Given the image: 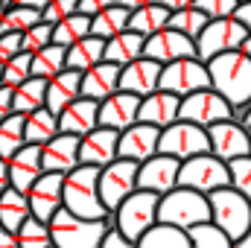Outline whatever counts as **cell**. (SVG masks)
I'll return each instance as SVG.
<instances>
[{
	"label": "cell",
	"mask_w": 251,
	"mask_h": 248,
	"mask_svg": "<svg viewBox=\"0 0 251 248\" xmlns=\"http://www.w3.org/2000/svg\"><path fill=\"white\" fill-rule=\"evenodd\" d=\"M207 70H210V88L219 91L231 105L251 102V59L243 50L210 59Z\"/></svg>",
	"instance_id": "obj_1"
},
{
	"label": "cell",
	"mask_w": 251,
	"mask_h": 248,
	"mask_svg": "<svg viewBox=\"0 0 251 248\" xmlns=\"http://www.w3.org/2000/svg\"><path fill=\"white\" fill-rule=\"evenodd\" d=\"M158 222L181 228V231H193L196 225L210 222V198L204 193H199V190L176 187V190H170V193L161 196Z\"/></svg>",
	"instance_id": "obj_2"
},
{
	"label": "cell",
	"mask_w": 251,
	"mask_h": 248,
	"mask_svg": "<svg viewBox=\"0 0 251 248\" xmlns=\"http://www.w3.org/2000/svg\"><path fill=\"white\" fill-rule=\"evenodd\" d=\"M64 207L82 219H102L108 210L100 196V170L79 164L64 175Z\"/></svg>",
	"instance_id": "obj_3"
},
{
	"label": "cell",
	"mask_w": 251,
	"mask_h": 248,
	"mask_svg": "<svg viewBox=\"0 0 251 248\" xmlns=\"http://www.w3.org/2000/svg\"><path fill=\"white\" fill-rule=\"evenodd\" d=\"M207 198H210V222L231 240H240L251 231V201L243 193H237L234 187H222L213 190Z\"/></svg>",
	"instance_id": "obj_4"
},
{
	"label": "cell",
	"mask_w": 251,
	"mask_h": 248,
	"mask_svg": "<svg viewBox=\"0 0 251 248\" xmlns=\"http://www.w3.org/2000/svg\"><path fill=\"white\" fill-rule=\"evenodd\" d=\"M105 231L108 228L102 219H82L67 207H62L50 222L53 248H100Z\"/></svg>",
	"instance_id": "obj_5"
},
{
	"label": "cell",
	"mask_w": 251,
	"mask_h": 248,
	"mask_svg": "<svg viewBox=\"0 0 251 248\" xmlns=\"http://www.w3.org/2000/svg\"><path fill=\"white\" fill-rule=\"evenodd\" d=\"M158 204H161L158 193L134 190L123 204L117 207V231L137 243L146 231H152L158 225Z\"/></svg>",
	"instance_id": "obj_6"
},
{
	"label": "cell",
	"mask_w": 251,
	"mask_h": 248,
	"mask_svg": "<svg viewBox=\"0 0 251 248\" xmlns=\"http://www.w3.org/2000/svg\"><path fill=\"white\" fill-rule=\"evenodd\" d=\"M178 187H190V190H199V193L210 196L213 190L231 187V167L222 158H216L213 152L196 155L190 161H181Z\"/></svg>",
	"instance_id": "obj_7"
},
{
	"label": "cell",
	"mask_w": 251,
	"mask_h": 248,
	"mask_svg": "<svg viewBox=\"0 0 251 248\" xmlns=\"http://www.w3.org/2000/svg\"><path fill=\"white\" fill-rule=\"evenodd\" d=\"M249 38V29L237 21V18H219L210 21L201 35L196 38V56L207 64L210 59L222 56V53H234L243 47V41Z\"/></svg>",
	"instance_id": "obj_8"
},
{
	"label": "cell",
	"mask_w": 251,
	"mask_h": 248,
	"mask_svg": "<svg viewBox=\"0 0 251 248\" xmlns=\"http://www.w3.org/2000/svg\"><path fill=\"white\" fill-rule=\"evenodd\" d=\"M158 152L173 155L178 161H190L196 155H204V152H210L207 128H201V125H196V123H187V120H176L173 125L161 128Z\"/></svg>",
	"instance_id": "obj_9"
},
{
	"label": "cell",
	"mask_w": 251,
	"mask_h": 248,
	"mask_svg": "<svg viewBox=\"0 0 251 248\" xmlns=\"http://www.w3.org/2000/svg\"><path fill=\"white\" fill-rule=\"evenodd\" d=\"M234 114V105L213 88H204V91H196L181 99V111H178V120H187L196 123L201 128H210V125L222 123V120H231Z\"/></svg>",
	"instance_id": "obj_10"
},
{
	"label": "cell",
	"mask_w": 251,
	"mask_h": 248,
	"mask_svg": "<svg viewBox=\"0 0 251 248\" xmlns=\"http://www.w3.org/2000/svg\"><path fill=\"white\" fill-rule=\"evenodd\" d=\"M204 88H210V70L201 59H181V62L164 64V70H161L158 91H167V94H176L184 99V97L204 91Z\"/></svg>",
	"instance_id": "obj_11"
},
{
	"label": "cell",
	"mask_w": 251,
	"mask_h": 248,
	"mask_svg": "<svg viewBox=\"0 0 251 248\" xmlns=\"http://www.w3.org/2000/svg\"><path fill=\"white\" fill-rule=\"evenodd\" d=\"M137 170H140V164L126 161V158H117L114 164L100 170V196H102L105 210H117L137 190Z\"/></svg>",
	"instance_id": "obj_12"
},
{
	"label": "cell",
	"mask_w": 251,
	"mask_h": 248,
	"mask_svg": "<svg viewBox=\"0 0 251 248\" xmlns=\"http://www.w3.org/2000/svg\"><path fill=\"white\" fill-rule=\"evenodd\" d=\"M143 56L158 64H173V62H181V59H199L196 56V41L187 38L184 32L173 29V26L149 35L146 47H143Z\"/></svg>",
	"instance_id": "obj_13"
},
{
	"label": "cell",
	"mask_w": 251,
	"mask_h": 248,
	"mask_svg": "<svg viewBox=\"0 0 251 248\" xmlns=\"http://www.w3.org/2000/svg\"><path fill=\"white\" fill-rule=\"evenodd\" d=\"M29 210L41 222H53V216L64 207V175L62 173H44L29 187Z\"/></svg>",
	"instance_id": "obj_14"
},
{
	"label": "cell",
	"mask_w": 251,
	"mask_h": 248,
	"mask_svg": "<svg viewBox=\"0 0 251 248\" xmlns=\"http://www.w3.org/2000/svg\"><path fill=\"white\" fill-rule=\"evenodd\" d=\"M207 137H210V152L216 158H222L225 164L251 155V131H246L243 125L234 123V120H222V123L210 125Z\"/></svg>",
	"instance_id": "obj_15"
},
{
	"label": "cell",
	"mask_w": 251,
	"mask_h": 248,
	"mask_svg": "<svg viewBox=\"0 0 251 248\" xmlns=\"http://www.w3.org/2000/svg\"><path fill=\"white\" fill-rule=\"evenodd\" d=\"M120 158V131L114 128H105V125H97L94 131H88L82 140H79V164H88V167H108Z\"/></svg>",
	"instance_id": "obj_16"
},
{
	"label": "cell",
	"mask_w": 251,
	"mask_h": 248,
	"mask_svg": "<svg viewBox=\"0 0 251 248\" xmlns=\"http://www.w3.org/2000/svg\"><path fill=\"white\" fill-rule=\"evenodd\" d=\"M178 173H181V161L173 155L158 152L155 158L143 161L137 170V190H149V193H170L178 187Z\"/></svg>",
	"instance_id": "obj_17"
},
{
	"label": "cell",
	"mask_w": 251,
	"mask_h": 248,
	"mask_svg": "<svg viewBox=\"0 0 251 248\" xmlns=\"http://www.w3.org/2000/svg\"><path fill=\"white\" fill-rule=\"evenodd\" d=\"M158 143H161V128L149 123H134L120 131V158L143 164L158 155Z\"/></svg>",
	"instance_id": "obj_18"
},
{
	"label": "cell",
	"mask_w": 251,
	"mask_h": 248,
	"mask_svg": "<svg viewBox=\"0 0 251 248\" xmlns=\"http://www.w3.org/2000/svg\"><path fill=\"white\" fill-rule=\"evenodd\" d=\"M140 99H143V97L128 94V91H117V94H111L108 99L100 102V125L114 128V131H126L128 125L137 123Z\"/></svg>",
	"instance_id": "obj_19"
},
{
	"label": "cell",
	"mask_w": 251,
	"mask_h": 248,
	"mask_svg": "<svg viewBox=\"0 0 251 248\" xmlns=\"http://www.w3.org/2000/svg\"><path fill=\"white\" fill-rule=\"evenodd\" d=\"M79 140L76 134H64L59 131L53 140H47L41 146V167L44 173H62L67 175L70 170L79 167Z\"/></svg>",
	"instance_id": "obj_20"
},
{
	"label": "cell",
	"mask_w": 251,
	"mask_h": 248,
	"mask_svg": "<svg viewBox=\"0 0 251 248\" xmlns=\"http://www.w3.org/2000/svg\"><path fill=\"white\" fill-rule=\"evenodd\" d=\"M161 70H164V64L140 56L137 62H131L123 67V73H120V91L137 94V97L155 94L161 88Z\"/></svg>",
	"instance_id": "obj_21"
},
{
	"label": "cell",
	"mask_w": 251,
	"mask_h": 248,
	"mask_svg": "<svg viewBox=\"0 0 251 248\" xmlns=\"http://www.w3.org/2000/svg\"><path fill=\"white\" fill-rule=\"evenodd\" d=\"M41 175H44V167H41V146L26 143L24 149H18V152L9 158V184L15 187V190L29 193V187L35 184Z\"/></svg>",
	"instance_id": "obj_22"
},
{
	"label": "cell",
	"mask_w": 251,
	"mask_h": 248,
	"mask_svg": "<svg viewBox=\"0 0 251 248\" xmlns=\"http://www.w3.org/2000/svg\"><path fill=\"white\" fill-rule=\"evenodd\" d=\"M178 111H181V97L176 94H167V91H155L149 97L140 99V114H137V123H149L155 128H167L178 120Z\"/></svg>",
	"instance_id": "obj_23"
},
{
	"label": "cell",
	"mask_w": 251,
	"mask_h": 248,
	"mask_svg": "<svg viewBox=\"0 0 251 248\" xmlns=\"http://www.w3.org/2000/svg\"><path fill=\"white\" fill-rule=\"evenodd\" d=\"M120 73H123V67H120V64H114V62L94 64L91 70H85V73H82V97L97 99V102L108 99L111 94H117V91H120Z\"/></svg>",
	"instance_id": "obj_24"
},
{
	"label": "cell",
	"mask_w": 251,
	"mask_h": 248,
	"mask_svg": "<svg viewBox=\"0 0 251 248\" xmlns=\"http://www.w3.org/2000/svg\"><path fill=\"white\" fill-rule=\"evenodd\" d=\"M97 125H100V102L97 99H88V97L73 99L62 114H59V131H64V134L85 137Z\"/></svg>",
	"instance_id": "obj_25"
},
{
	"label": "cell",
	"mask_w": 251,
	"mask_h": 248,
	"mask_svg": "<svg viewBox=\"0 0 251 248\" xmlns=\"http://www.w3.org/2000/svg\"><path fill=\"white\" fill-rule=\"evenodd\" d=\"M82 97V73L79 70H62L47 82V108L53 114H62L64 108Z\"/></svg>",
	"instance_id": "obj_26"
},
{
	"label": "cell",
	"mask_w": 251,
	"mask_h": 248,
	"mask_svg": "<svg viewBox=\"0 0 251 248\" xmlns=\"http://www.w3.org/2000/svg\"><path fill=\"white\" fill-rule=\"evenodd\" d=\"M29 216H32V210H29V196L21 193V190H15V187H9V190L0 196V228L18 234L21 225H24Z\"/></svg>",
	"instance_id": "obj_27"
},
{
	"label": "cell",
	"mask_w": 251,
	"mask_h": 248,
	"mask_svg": "<svg viewBox=\"0 0 251 248\" xmlns=\"http://www.w3.org/2000/svg\"><path fill=\"white\" fill-rule=\"evenodd\" d=\"M143 47H146V38L140 32L126 29V32H120V35H114V38L105 41V62H114V64H120V67H126V64L137 62L143 56Z\"/></svg>",
	"instance_id": "obj_28"
},
{
	"label": "cell",
	"mask_w": 251,
	"mask_h": 248,
	"mask_svg": "<svg viewBox=\"0 0 251 248\" xmlns=\"http://www.w3.org/2000/svg\"><path fill=\"white\" fill-rule=\"evenodd\" d=\"M105 62V38L88 35L82 41H76L73 47H67V70H91L94 64Z\"/></svg>",
	"instance_id": "obj_29"
},
{
	"label": "cell",
	"mask_w": 251,
	"mask_h": 248,
	"mask_svg": "<svg viewBox=\"0 0 251 248\" xmlns=\"http://www.w3.org/2000/svg\"><path fill=\"white\" fill-rule=\"evenodd\" d=\"M170 15L173 12L164 9L161 3H146V6H140V9H134L128 15V29L140 32L143 38H149V35H155V32L170 26Z\"/></svg>",
	"instance_id": "obj_30"
},
{
	"label": "cell",
	"mask_w": 251,
	"mask_h": 248,
	"mask_svg": "<svg viewBox=\"0 0 251 248\" xmlns=\"http://www.w3.org/2000/svg\"><path fill=\"white\" fill-rule=\"evenodd\" d=\"M44 105H47V79L29 76L24 85L15 88V99H12L15 114H32V111H38Z\"/></svg>",
	"instance_id": "obj_31"
},
{
	"label": "cell",
	"mask_w": 251,
	"mask_h": 248,
	"mask_svg": "<svg viewBox=\"0 0 251 248\" xmlns=\"http://www.w3.org/2000/svg\"><path fill=\"white\" fill-rule=\"evenodd\" d=\"M128 9L120 6V3H114V6H108V9H102L100 15H94L91 18V35H97V38H114V35H120L128 29Z\"/></svg>",
	"instance_id": "obj_32"
},
{
	"label": "cell",
	"mask_w": 251,
	"mask_h": 248,
	"mask_svg": "<svg viewBox=\"0 0 251 248\" xmlns=\"http://www.w3.org/2000/svg\"><path fill=\"white\" fill-rule=\"evenodd\" d=\"M24 131H26V143L44 146L47 140H53V137L59 134V114H53V111L44 105V108L26 114V125H24Z\"/></svg>",
	"instance_id": "obj_33"
},
{
	"label": "cell",
	"mask_w": 251,
	"mask_h": 248,
	"mask_svg": "<svg viewBox=\"0 0 251 248\" xmlns=\"http://www.w3.org/2000/svg\"><path fill=\"white\" fill-rule=\"evenodd\" d=\"M137 248H193V240H190L187 231L158 222L152 231H146L137 240Z\"/></svg>",
	"instance_id": "obj_34"
},
{
	"label": "cell",
	"mask_w": 251,
	"mask_h": 248,
	"mask_svg": "<svg viewBox=\"0 0 251 248\" xmlns=\"http://www.w3.org/2000/svg\"><path fill=\"white\" fill-rule=\"evenodd\" d=\"M62 70H67V47H59V44H50L38 53H32V76L38 79H53L59 76Z\"/></svg>",
	"instance_id": "obj_35"
},
{
	"label": "cell",
	"mask_w": 251,
	"mask_h": 248,
	"mask_svg": "<svg viewBox=\"0 0 251 248\" xmlns=\"http://www.w3.org/2000/svg\"><path fill=\"white\" fill-rule=\"evenodd\" d=\"M24 125H26V114H15V111L0 123V158L9 161L18 149L26 146V131H24Z\"/></svg>",
	"instance_id": "obj_36"
},
{
	"label": "cell",
	"mask_w": 251,
	"mask_h": 248,
	"mask_svg": "<svg viewBox=\"0 0 251 248\" xmlns=\"http://www.w3.org/2000/svg\"><path fill=\"white\" fill-rule=\"evenodd\" d=\"M88 35H91V18L82 12L64 18L62 24L53 26V44H59V47H73L76 41H82Z\"/></svg>",
	"instance_id": "obj_37"
},
{
	"label": "cell",
	"mask_w": 251,
	"mask_h": 248,
	"mask_svg": "<svg viewBox=\"0 0 251 248\" xmlns=\"http://www.w3.org/2000/svg\"><path fill=\"white\" fill-rule=\"evenodd\" d=\"M210 24V18L201 12V9H196V6H187V9H178V12H173L170 15V26L173 29H178V32H184L187 38H199L201 35V29Z\"/></svg>",
	"instance_id": "obj_38"
},
{
	"label": "cell",
	"mask_w": 251,
	"mask_h": 248,
	"mask_svg": "<svg viewBox=\"0 0 251 248\" xmlns=\"http://www.w3.org/2000/svg\"><path fill=\"white\" fill-rule=\"evenodd\" d=\"M15 237H18L21 248H53L50 225L41 222V219H35V216H29V219L21 225V231H18Z\"/></svg>",
	"instance_id": "obj_39"
},
{
	"label": "cell",
	"mask_w": 251,
	"mask_h": 248,
	"mask_svg": "<svg viewBox=\"0 0 251 248\" xmlns=\"http://www.w3.org/2000/svg\"><path fill=\"white\" fill-rule=\"evenodd\" d=\"M44 18H41V12L38 9H26V6H18L15 3V9H9L3 18H0V35H6V32H26L29 26H35V24H41Z\"/></svg>",
	"instance_id": "obj_40"
},
{
	"label": "cell",
	"mask_w": 251,
	"mask_h": 248,
	"mask_svg": "<svg viewBox=\"0 0 251 248\" xmlns=\"http://www.w3.org/2000/svg\"><path fill=\"white\" fill-rule=\"evenodd\" d=\"M187 234H190V240H193V248H234V240L225 231H219L213 222L196 225Z\"/></svg>",
	"instance_id": "obj_41"
},
{
	"label": "cell",
	"mask_w": 251,
	"mask_h": 248,
	"mask_svg": "<svg viewBox=\"0 0 251 248\" xmlns=\"http://www.w3.org/2000/svg\"><path fill=\"white\" fill-rule=\"evenodd\" d=\"M29 76H32V53H26V50H21L12 62L3 64V85H9V88L24 85Z\"/></svg>",
	"instance_id": "obj_42"
},
{
	"label": "cell",
	"mask_w": 251,
	"mask_h": 248,
	"mask_svg": "<svg viewBox=\"0 0 251 248\" xmlns=\"http://www.w3.org/2000/svg\"><path fill=\"white\" fill-rule=\"evenodd\" d=\"M53 44V24H35V26H29L26 32H24V50L26 53H38V50H44V47H50Z\"/></svg>",
	"instance_id": "obj_43"
},
{
	"label": "cell",
	"mask_w": 251,
	"mask_h": 248,
	"mask_svg": "<svg viewBox=\"0 0 251 248\" xmlns=\"http://www.w3.org/2000/svg\"><path fill=\"white\" fill-rule=\"evenodd\" d=\"M228 167H231V187H234L237 193H243V196L251 201V155L249 158L231 161Z\"/></svg>",
	"instance_id": "obj_44"
},
{
	"label": "cell",
	"mask_w": 251,
	"mask_h": 248,
	"mask_svg": "<svg viewBox=\"0 0 251 248\" xmlns=\"http://www.w3.org/2000/svg\"><path fill=\"white\" fill-rule=\"evenodd\" d=\"M79 12V0H50L47 3V9L41 12V18H44V24H62L64 18H70V15H76Z\"/></svg>",
	"instance_id": "obj_45"
},
{
	"label": "cell",
	"mask_w": 251,
	"mask_h": 248,
	"mask_svg": "<svg viewBox=\"0 0 251 248\" xmlns=\"http://www.w3.org/2000/svg\"><path fill=\"white\" fill-rule=\"evenodd\" d=\"M240 0H196V9H201L210 21H219V18H234Z\"/></svg>",
	"instance_id": "obj_46"
},
{
	"label": "cell",
	"mask_w": 251,
	"mask_h": 248,
	"mask_svg": "<svg viewBox=\"0 0 251 248\" xmlns=\"http://www.w3.org/2000/svg\"><path fill=\"white\" fill-rule=\"evenodd\" d=\"M24 50V32H6L0 35V64L12 62Z\"/></svg>",
	"instance_id": "obj_47"
},
{
	"label": "cell",
	"mask_w": 251,
	"mask_h": 248,
	"mask_svg": "<svg viewBox=\"0 0 251 248\" xmlns=\"http://www.w3.org/2000/svg\"><path fill=\"white\" fill-rule=\"evenodd\" d=\"M100 248H137L134 240H128L126 234H120L117 228L114 231H105V237H102V246Z\"/></svg>",
	"instance_id": "obj_48"
},
{
	"label": "cell",
	"mask_w": 251,
	"mask_h": 248,
	"mask_svg": "<svg viewBox=\"0 0 251 248\" xmlns=\"http://www.w3.org/2000/svg\"><path fill=\"white\" fill-rule=\"evenodd\" d=\"M117 0H79V12L82 15H88V18H94V15H100L102 9H108V6H114Z\"/></svg>",
	"instance_id": "obj_49"
},
{
	"label": "cell",
	"mask_w": 251,
	"mask_h": 248,
	"mask_svg": "<svg viewBox=\"0 0 251 248\" xmlns=\"http://www.w3.org/2000/svg\"><path fill=\"white\" fill-rule=\"evenodd\" d=\"M234 123H240L246 131H251V102H243V105H234V114H231Z\"/></svg>",
	"instance_id": "obj_50"
},
{
	"label": "cell",
	"mask_w": 251,
	"mask_h": 248,
	"mask_svg": "<svg viewBox=\"0 0 251 248\" xmlns=\"http://www.w3.org/2000/svg\"><path fill=\"white\" fill-rule=\"evenodd\" d=\"M234 18H237V21H240V24L249 29V35H251V0H249V3H240V6H237Z\"/></svg>",
	"instance_id": "obj_51"
},
{
	"label": "cell",
	"mask_w": 251,
	"mask_h": 248,
	"mask_svg": "<svg viewBox=\"0 0 251 248\" xmlns=\"http://www.w3.org/2000/svg\"><path fill=\"white\" fill-rule=\"evenodd\" d=\"M12 99H15V88L0 85V108L3 111H12Z\"/></svg>",
	"instance_id": "obj_52"
},
{
	"label": "cell",
	"mask_w": 251,
	"mask_h": 248,
	"mask_svg": "<svg viewBox=\"0 0 251 248\" xmlns=\"http://www.w3.org/2000/svg\"><path fill=\"white\" fill-rule=\"evenodd\" d=\"M155 3H161V6H164V9H170V12H178V9L196 6V0H155Z\"/></svg>",
	"instance_id": "obj_53"
},
{
	"label": "cell",
	"mask_w": 251,
	"mask_h": 248,
	"mask_svg": "<svg viewBox=\"0 0 251 248\" xmlns=\"http://www.w3.org/2000/svg\"><path fill=\"white\" fill-rule=\"evenodd\" d=\"M9 187H12V184H9V161H6V158H0V196H3Z\"/></svg>",
	"instance_id": "obj_54"
},
{
	"label": "cell",
	"mask_w": 251,
	"mask_h": 248,
	"mask_svg": "<svg viewBox=\"0 0 251 248\" xmlns=\"http://www.w3.org/2000/svg\"><path fill=\"white\" fill-rule=\"evenodd\" d=\"M0 248H21V243H18V237L12 231H3L0 228Z\"/></svg>",
	"instance_id": "obj_55"
},
{
	"label": "cell",
	"mask_w": 251,
	"mask_h": 248,
	"mask_svg": "<svg viewBox=\"0 0 251 248\" xmlns=\"http://www.w3.org/2000/svg\"><path fill=\"white\" fill-rule=\"evenodd\" d=\"M15 3H18V6H26V9H38V12H44L50 0H15Z\"/></svg>",
	"instance_id": "obj_56"
},
{
	"label": "cell",
	"mask_w": 251,
	"mask_h": 248,
	"mask_svg": "<svg viewBox=\"0 0 251 248\" xmlns=\"http://www.w3.org/2000/svg\"><path fill=\"white\" fill-rule=\"evenodd\" d=\"M120 6H126L128 12H134V9H140V6H146V3H155V0H117Z\"/></svg>",
	"instance_id": "obj_57"
},
{
	"label": "cell",
	"mask_w": 251,
	"mask_h": 248,
	"mask_svg": "<svg viewBox=\"0 0 251 248\" xmlns=\"http://www.w3.org/2000/svg\"><path fill=\"white\" fill-rule=\"evenodd\" d=\"M102 222H105L108 231H114V228H117V210H108V213L102 216Z\"/></svg>",
	"instance_id": "obj_58"
},
{
	"label": "cell",
	"mask_w": 251,
	"mask_h": 248,
	"mask_svg": "<svg viewBox=\"0 0 251 248\" xmlns=\"http://www.w3.org/2000/svg\"><path fill=\"white\" fill-rule=\"evenodd\" d=\"M234 248H251V231L249 234H243L240 240H234Z\"/></svg>",
	"instance_id": "obj_59"
},
{
	"label": "cell",
	"mask_w": 251,
	"mask_h": 248,
	"mask_svg": "<svg viewBox=\"0 0 251 248\" xmlns=\"http://www.w3.org/2000/svg\"><path fill=\"white\" fill-rule=\"evenodd\" d=\"M240 50H243V53H246V56L251 59V35L246 38V41H243V47H240Z\"/></svg>",
	"instance_id": "obj_60"
},
{
	"label": "cell",
	"mask_w": 251,
	"mask_h": 248,
	"mask_svg": "<svg viewBox=\"0 0 251 248\" xmlns=\"http://www.w3.org/2000/svg\"><path fill=\"white\" fill-rule=\"evenodd\" d=\"M9 114H12V111H3V108H0V123H3V120H6Z\"/></svg>",
	"instance_id": "obj_61"
},
{
	"label": "cell",
	"mask_w": 251,
	"mask_h": 248,
	"mask_svg": "<svg viewBox=\"0 0 251 248\" xmlns=\"http://www.w3.org/2000/svg\"><path fill=\"white\" fill-rule=\"evenodd\" d=\"M0 85H3V64H0Z\"/></svg>",
	"instance_id": "obj_62"
},
{
	"label": "cell",
	"mask_w": 251,
	"mask_h": 248,
	"mask_svg": "<svg viewBox=\"0 0 251 248\" xmlns=\"http://www.w3.org/2000/svg\"><path fill=\"white\" fill-rule=\"evenodd\" d=\"M240 3H249V0H240Z\"/></svg>",
	"instance_id": "obj_63"
}]
</instances>
